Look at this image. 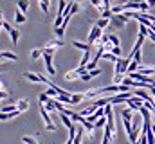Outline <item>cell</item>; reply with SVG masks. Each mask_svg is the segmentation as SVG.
Wrapping results in <instances>:
<instances>
[{"mask_svg": "<svg viewBox=\"0 0 155 144\" xmlns=\"http://www.w3.org/2000/svg\"><path fill=\"white\" fill-rule=\"evenodd\" d=\"M101 36H103V29H99L97 25H94V27L90 29V33H88V43L92 45V43L99 41V40H101Z\"/></svg>", "mask_w": 155, "mask_h": 144, "instance_id": "1", "label": "cell"}, {"mask_svg": "<svg viewBox=\"0 0 155 144\" xmlns=\"http://www.w3.org/2000/svg\"><path fill=\"white\" fill-rule=\"evenodd\" d=\"M126 22H128V18L123 15V13H119V15H114L112 18H110V24H114L117 29H121V27H124L126 25Z\"/></svg>", "mask_w": 155, "mask_h": 144, "instance_id": "2", "label": "cell"}, {"mask_svg": "<svg viewBox=\"0 0 155 144\" xmlns=\"http://www.w3.org/2000/svg\"><path fill=\"white\" fill-rule=\"evenodd\" d=\"M43 61H45V67H47L49 74L54 76V74H56V69H54V65H52V52H43Z\"/></svg>", "mask_w": 155, "mask_h": 144, "instance_id": "3", "label": "cell"}, {"mask_svg": "<svg viewBox=\"0 0 155 144\" xmlns=\"http://www.w3.org/2000/svg\"><path fill=\"white\" fill-rule=\"evenodd\" d=\"M24 77L33 81V83H41V76L40 74H33V72H24Z\"/></svg>", "mask_w": 155, "mask_h": 144, "instance_id": "4", "label": "cell"}, {"mask_svg": "<svg viewBox=\"0 0 155 144\" xmlns=\"http://www.w3.org/2000/svg\"><path fill=\"white\" fill-rule=\"evenodd\" d=\"M25 20H27V18H25V15L16 7V9H15V22H16V24H24Z\"/></svg>", "mask_w": 155, "mask_h": 144, "instance_id": "5", "label": "cell"}, {"mask_svg": "<svg viewBox=\"0 0 155 144\" xmlns=\"http://www.w3.org/2000/svg\"><path fill=\"white\" fill-rule=\"evenodd\" d=\"M72 45H74L76 49H81L83 52H88V51L92 49V45H90V43H81V41H72Z\"/></svg>", "mask_w": 155, "mask_h": 144, "instance_id": "6", "label": "cell"}, {"mask_svg": "<svg viewBox=\"0 0 155 144\" xmlns=\"http://www.w3.org/2000/svg\"><path fill=\"white\" fill-rule=\"evenodd\" d=\"M47 49H54V47H63V40H60V38H56V40H51L47 45H45Z\"/></svg>", "mask_w": 155, "mask_h": 144, "instance_id": "7", "label": "cell"}, {"mask_svg": "<svg viewBox=\"0 0 155 144\" xmlns=\"http://www.w3.org/2000/svg\"><path fill=\"white\" fill-rule=\"evenodd\" d=\"M2 58L7 60V61H16V60H18V56L13 54V52H9V51H2Z\"/></svg>", "mask_w": 155, "mask_h": 144, "instance_id": "8", "label": "cell"}, {"mask_svg": "<svg viewBox=\"0 0 155 144\" xmlns=\"http://www.w3.org/2000/svg\"><path fill=\"white\" fill-rule=\"evenodd\" d=\"M16 5H18V9L25 15V13H27V9H29V0H18V2H16Z\"/></svg>", "mask_w": 155, "mask_h": 144, "instance_id": "9", "label": "cell"}, {"mask_svg": "<svg viewBox=\"0 0 155 144\" xmlns=\"http://www.w3.org/2000/svg\"><path fill=\"white\" fill-rule=\"evenodd\" d=\"M16 108H18L20 112H25V110L29 108V101H27V99H18V101H16Z\"/></svg>", "mask_w": 155, "mask_h": 144, "instance_id": "10", "label": "cell"}, {"mask_svg": "<svg viewBox=\"0 0 155 144\" xmlns=\"http://www.w3.org/2000/svg\"><path fill=\"white\" fill-rule=\"evenodd\" d=\"M43 108H45L47 112H54V110H56V99H49V101L43 105Z\"/></svg>", "mask_w": 155, "mask_h": 144, "instance_id": "11", "label": "cell"}, {"mask_svg": "<svg viewBox=\"0 0 155 144\" xmlns=\"http://www.w3.org/2000/svg\"><path fill=\"white\" fill-rule=\"evenodd\" d=\"M88 63H90V51L83 54V58H81V61H79V67H87Z\"/></svg>", "mask_w": 155, "mask_h": 144, "instance_id": "12", "label": "cell"}, {"mask_svg": "<svg viewBox=\"0 0 155 144\" xmlns=\"http://www.w3.org/2000/svg\"><path fill=\"white\" fill-rule=\"evenodd\" d=\"M83 99H85V94H72L71 103H72V105H78V103H81Z\"/></svg>", "mask_w": 155, "mask_h": 144, "instance_id": "13", "label": "cell"}, {"mask_svg": "<svg viewBox=\"0 0 155 144\" xmlns=\"http://www.w3.org/2000/svg\"><path fill=\"white\" fill-rule=\"evenodd\" d=\"M132 112H134V110L124 108V110L121 112V117H123V119H130V121H132V119H134V113H132Z\"/></svg>", "mask_w": 155, "mask_h": 144, "instance_id": "14", "label": "cell"}, {"mask_svg": "<svg viewBox=\"0 0 155 144\" xmlns=\"http://www.w3.org/2000/svg\"><path fill=\"white\" fill-rule=\"evenodd\" d=\"M9 38H11V41L16 45V43H18V38H20V33H18V29H13V31L9 33Z\"/></svg>", "mask_w": 155, "mask_h": 144, "instance_id": "15", "label": "cell"}, {"mask_svg": "<svg viewBox=\"0 0 155 144\" xmlns=\"http://www.w3.org/2000/svg\"><path fill=\"white\" fill-rule=\"evenodd\" d=\"M87 2H88V4H92L97 11H101V13H103V9H105V7H103V2H101V0H87Z\"/></svg>", "mask_w": 155, "mask_h": 144, "instance_id": "16", "label": "cell"}, {"mask_svg": "<svg viewBox=\"0 0 155 144\" xmlns=\"http://www.w3.org/2000/svg\"><path fill=\"white\" fill-rule=\"evenodd\" d=\"M38 2H40V7H41L43 15H47V13H49V5H51V2H49V0H38Z\"/></svg>", "mask_w": 155, "mask_h": 144, "instance_id": "17", "label": "cell"}, {"mask_svg": "<svg viewBox=\"0 0 155 144\" xmlns=\"http://www.w3.org/2000/svg\"><path fill=\"white\" fill-rule=\"evenodd\" d=\"M107 123H108V119H107V115H105V117H101V119H97V121H96L94 124H96V128H99V130H101L103 126H107Z\"/></svg>", "mask_w": 155, "mask_h": 144, "instance_id": "18", "label": "cell"}, {"mask_svg": "<svg viewBox=\"0 0 155 144\" xmlns=\"http://www.w3.org/2000/svg\"><path fill=\"white\" fill-rule=\"evenodd\" d=\"M22 142H24V144H38V141H36L35 137H29V135H24V137H22Z\"/></svg>", "mask_w": 155, "mask_h": 144, "instance_id": "19", "label": "cell"}, {"mask_svg": "<svg viewBox=\"0 0 155 144\" xmlns=\"http://www.w3.org/2000/svg\"><path fill=\"white\" fill-rule=\"evenodd\" d=\"M108 24H110V20H107V18H99V20H97V24H96V25H97V27H99V29H105V27H107V25H108Z\"/></svg>", "mask_w": 155, "mask_h": 144, "instance_id": "20", "label": "cell"}, {"mask_svg": "<svg viewBox=\"0 0 155 144\" xmlns=\"http://www.w3.org/2000/svg\"><path fill=\"white\" fill-rule=\"evenodd\" d=\"M71 97H72V96H58L56 101H60V103H67V105H72V103H71Z\"/></svg>", "mask_w": 155, "mask_h": 144, "instance_id": "21", "label": "cell"}, {"mask_svg": "<svg viewBox=\"0 0 155 144\" xmlns=\"http://www.w3.org/2000/svg\"><path fill=\"white\" fill-rule=\"evenodd\" d=\"M54 34H56V38H63V34H65V27H54Z\"/></svg>", "mask_w": 155, "mask_h": 144, "instance_id": "22", "label": "cell"}, {"mask_svg": "<svg viewBox=\"0 0 155 144\" xmlns=\"http://www.w3.org/2000/svg\"><path fill=\"white\" fill-rule=\"evenodd\" d=\"M40 56H43V51H41V49H35V51L31 52V58H33V60H38Z\"/></svg>", "mask_w": 155, "mask_h": 144, "instance_id": "23", "label": "cell"}, {"mask_svg": "<svg viewBox=\"0 0 155 144\" xmlns=\"http://www.w3.org/2000/svg\"><path fill=\"white\" fill-rule=\"evenodd\" d=\"M114 16V13H112V9H105L103 13H101V18H107V20H110Z\"/></svg>", "mask_w": 155, "mask_h": 144, "instance_id": "24", "label": "cell"}, {"mask_svg": "<svg viewBox=\"0 0 155 144\" xmlns=\"http://www.w3.org/2000/svg\"><path fill=\"white\" fill-rule=\"evenodd\" d=\"M108 40H110V43H112V45L119 47V38H117V34H108Z\"/></svg>", "mask_w": 155, "mask_h": 144, "instance_id": "25", "label": "cell"}, {"mask_svg": "<svg viewBox=\"0 0 155 144\" xmlns=\"http://www.w3.org/2000/svg\"><path fill=\"white\" fill-rule=\"evenodd\" d=\"M40 105H45V103H47V101H49V99H51V97H49V96H47V94H45V92H41V94H40Z\"/></svg>", "mask_w": 155, "mask_h": 144, "instance_id": "26", "label": "cell"}, {"mask_svg": "<svg viewBox=\"0 0 155 144\" xmlns=\"http://www.w3.org/2000/svg\"><path fill=\"white\" fill-rule=\"evenodd\" d=\"M45 94H47V96H49V97H58V92H56V90H54V88H51V87H49V90H47V92H45Z\"/></svg>", "mask_w": 155, "mask_h": 144, "instance_id": "27", "label": "cell"}, {"mask_svg": "<svg viewBox=\"0 0 155 144\" xmlns=\"http://www.w3.org/2000/svg\"><path fill=\"white\" fill-rule=\"evenodd\" d=\"M79 79H81V81H90V79H92V76H90V72H85L83 76H79Z\"/></svg>", "mask_w": 155, "mask_h": 144, "instance_id": "28", "label": "cell"}, {"mask_svg": "<svg viewBox=\"0 0 155 144\" xmlns=\"http://www.w3.org/2000/svg\"><path fill=\"white\" fill-rule=\"evenodd\" d=\"M90 76H92V77H96V76H101V69H94V70H90Z\"/></svg>", "mask_w": 155, "mask_h": 144, "instance_id": "29", "label": "cell"}, {"mask_svg": "<svg viewBox=\"0 0 155 144\" xmlns=\"http://www.w3.org/2000/svg\"><path fill=\"white\" fill-rule=\"evenodd\" d=\"M4 31H7V33H11V31H13V27H11V24H7V22H4Z\"/></svg>", "mask_w": 155, "mask_h": 144, "instance_id": "30", "label": "cell"}, {"mask_svg": "<svg viewBox=\"0 0 155 144\" xmlns=\"http://www.w3.org/2000/svg\"><path fill=\"white\" fill-rule=\"evenodd\" d=\"M148 5L150 7H155V0H148Z\"/></svg>", "mask_w": 155, "mask_h": 144, "instance_id": "31", "label": "cell"}, {"mask_svg": "<svg viewBox=\"0 0 155 144\" xmlns=\"http://www.w3.org/2000/svg\"><path fill=\"white\" fill-rule=\"evenodd\" d=\"M65 144H74V139H71V137H69V141H67Z\"/></svg>", "mask_w": 155, "mask_h": 144, "instance_id": "32", "label": "cell"}, {"mask_svg": "<svg viewBox=\"0 0 155 144\" xmlns=\"http://www.w3.org/2000/svg\"><path fill=\"white\" fill-rule=\"evenodd\" d=\"M0 22H4V15H2V11H0Z\"/></svg>", "mask_w": 155, "mask_h": 144, "instance_id": "33", "label": "cell"}, {"mask_svg": "<svg viewBox=\"0 0 155 144\" xmlns=\"http://www.w3.org/2000/svg\"><path fill=\"white\" fill-rule=\"evenodd\" d=\"M74 2H83V0H74Z\"/></svg>", "mask_w": 155, "mask_h": 144, "instance_id": "34", "label": "cell"}, {"mask_svg": "<svg viewBox=\"0 0 155 144\" xmlns=\"http://www.w3.org/2000/svg\"><path fill=\"white\" fill-rule=\"evenodd\" d=\"M153 24H155V20H153Z\"/></svg>", "mask_w": 155, "mask_h": 144, "instance_id": "35", "label": "cell"}, {"mask_svg": "<svg viewBox=\"0 0 155 144\" xmlns=\"http://www.w3.org/2000/svg\"><path fill=\"white\" fill-rule=\"evenodd\" d=\"M0 108H2V106H0Z\"/></svg>", "mask_w": 155, "mask_h": 144, "instance_id": "36", "label": "cell"}]
</instances>
